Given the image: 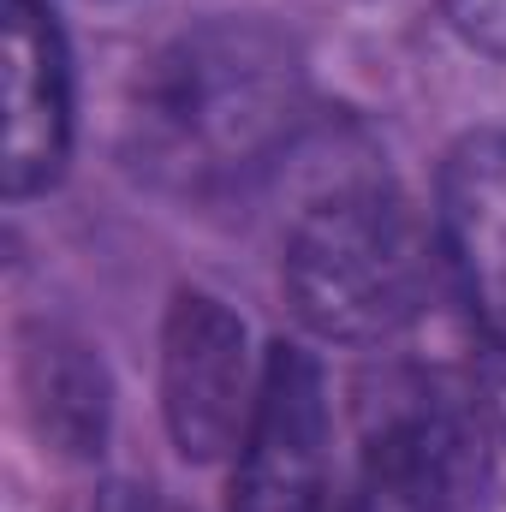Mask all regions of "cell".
<instances>
[{
  "label": "cell",
  "mask_w": 506,
  "mask_h": 512,
  "mask_svg": "<svg viewBox=\"0 0 506 512\" xmlns=\"http://www.w3.org/2000/svg\"><path fill=\"white\" fill-rule=\"evenodd\" d=\"M483 477V435L447 399H417L370 435L346 512H459Z\"/></svg>",
  "instance_id": "52a82bcc"
},
{
  "label": "cell",
  "mask_w": 506,
  "mask_h": 512,
  "mask_svg": "<svg viewBox=\"0 0 506 512\" xmlns=\"http://www.w3.org/2000/svg\"><path fill=\"white\" fill-rule=\"evenodd\" d=\"M328 495V387L304 346H268L251 429L239 441L233 512H322Z\"/></svg>",
  "instance_id": "277c9868"
},
{
  "label": "cell",
  "mask_w": 506,
  "mask_h": 512,
  "mask_svg": "<svg viewBox=\"0 0 506 512\" xmlns=\"http://www.w3.org/2000/svg\"><path fill=\"white\" fill-rule=\"evenodd\" d=\"M18 382H24V405L42 429V441H54L72 459L102 453L108 435V376L102 358L72 340L66 328H24L18 340Z\"/></svg>",
  "instance_id": "ba28073f"
},
{
  "label": "cell",
  "mask_w": 506,
  "mask_h": 512,
  "mask_svg": "<svg viewBox=\"0 0 506 512\" xmlns=\"http://www.w3.org/2000/svg\"><path fill=\"white\" fill-rule=\"evenodd\" d=\"M262 370L251 376V340L245 322L215 292H173L167 328H161V411L167 435L185 459L209 465L239 453L256 411Z\"/></svg>",
  "instance_id": "3957f363"
},
{
  "label": "cell",
  "mask_w": 506,
  "mask_h": 512,
  "mask_svg": "<svg viewBox=\"0 0 506 512\" xmlns=\"http://www.w3.org/2000/svg\"><path fill=\"white\" fill-rule=\"evenodd\" d=\"M435 239L477 334L506 352V131H465L435 179Z\"/></svg>",
  "instance_id": "5b68a950"
},
{
  "label": "cell",
  "mask_w": 506,
  "mask_h": 512,
  "mask_svg": "<svg viewBox=\"0 0 506 512\" xmlns=\"http://www.w3.org/2000/svg\"><path fill=\"white\" fill-rule=\"evenodd\" d=\"M441 12L453 18V30H459L471 48L506 60V0H441Z\"/></svg>",
  "instance_id": "9c48e42d"
},
{
  "label": "cell",
  "mask_w": 506,
  "mask_h": 512,
  "mask_svg": "<svg viewBox=\"0 0 506 512\" xmlns=\"http://www.w3.org/2000/svg\"><path fill=\"white\" fill-rule=\"evenodd\" d=\"M310 120L298 42L268 18L179 30L131 90V167L179 197H227L262 179Z\"/></svg>",
  "instance_id": "6da1fadb"
},
{
  "label": "cell",
  "mask_w": 506,
  "mask_h": 512,
  "mask_svg": "<svg viewBox=\"0 0 506 512\" xmlns=\"http://www.w3.org/2000/svg\"><path fill=\"white\" fill-rule=\"evenodd\" d=\"M96 512H179L161 489H137V483H114L108 495H102V507Z\"/></svg>",
  "instance_id": "30bf717a"
},
{
  "label": "cell",
  "mask_w": 506,
  "mask_h": 512,
  "mask_svg": "<svg viewBox=\"0 0 506 512\" xmlns=\"http://www.w3.org/2000/svg\"><path fill=\"white\" fill-rule=\"evenodd\" d=\"M72 149V60L42 0H6V197H36L66 173Z\"/></svg>",
  "instance_id": "8992f818"
},
{
  "label": "cell",
  "mask_w": 506,
  "mask_h": 512,
  "mask_svg": "<svg viewBox=\"0 0 506 512\" xmlns=\"http://www.w3.org/2000/svg\"><path fill=\"white\" fill-rule=\"evenodd\" d=\"M280 280L304 328L370 346L429 304V233L387 179H340L298 209Z\"/></svg>",
  "instance_id": "7a4b0ae2"
}]
</instances>
